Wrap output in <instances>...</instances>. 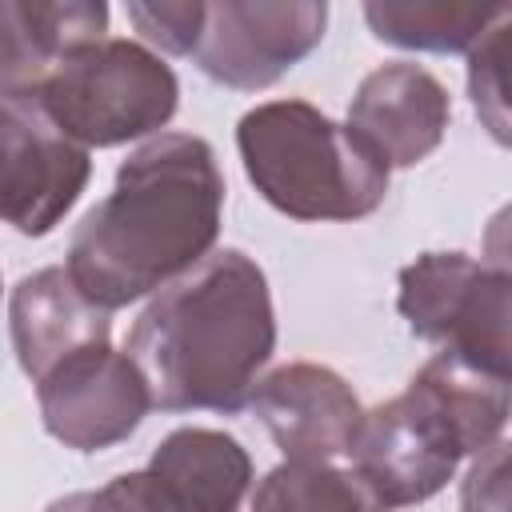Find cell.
<instances>
[{
	"mask_svg": "<svg viewBox=\"0 0 512 512\" xmlns=\"http://www.w3.org/2000/svg\"><path fill=\"white\" fill-rule=\"evenodd\" d=\"M224 176L192 132H156L120 168L68 240V276L100 308H124L192 272L216 244Z\"/></svg>",
	"mask_w": 512,
	"mask_h": 512,
	"instance_id": "1",
	"label": "cell"
},
{
	"mask_svg": "<svg viewBox=\"0 0 512 512\" xmlns=\"http://www.w3.org/2000/svg\"><path fill=\"white\" fill-rule=\"evenodd\" d=\"M124 352L140 368L152 408L240 412L276 352L264 268L240 248L208 252L148 300Z\"/></svg>",
	"mask_w": 512,
	"mask_h": 512,
	"instance_id": "2",
	"label": "cell"
},
{
	"mask_svg": "<svg viewBox=\"0 0 512 512\" xmlns=\"http://www.w3.org/2000/svg\"><path fill=\"white\" fill-rule=\"evenodd\" d=\"M236 148L252 188L284 216L364 220L388 196V168L308 100H268L240 116Z\"/></svg>",
	"mask_w": 512,
	"mask_h": 512,
	"instance_id": "3",
	"label": "cell"
},
{
	"mask_svg": "<svg viewBox=\"0 0 512 512\" xmlns=\"http://www.w3.org/2000/svg\"><path fill=\"white\" fill-rule=\"evenodd\" d=\"M36 104L80 148H116L156 136L176 116L180 80L148 44L108 36L64 56Z\"/></svg>",
	"mask_w": 512,
	"mask_h": 512,
	"instance_id": "4",
	"label": "cell"
},
{
	"mask_svg": "<svg viewBox=\"0 0 512 512\" xmlns=\"http://www.w3.org/2000/svg\"><path fill=\"white\" fill-rule=\"evenodd\" d=\"M396 308L412 336L440 344L488 372L512 360V276L468 252H424L396 276Z\"/></svg>",
	"mask_w": 512,
	"mask_h": 512,
	"instance_id": "5",
	"label": "cell"
},
{
	"mask_svg": "<svg viewBox=\"0 0 512 512\" xmlns=\"http://www.w3.org/2000/svg\"><path fill=\"white\" fill-rule=\"evenodd\" d=\"M348 456L384 508H404L432 500L456 476L464 448L432 392L408 380L404 392L360 416Z\"/></svg>",
	"mask_w": 512,
	"mask_h": 512,
	"instance_id": "6",
	"label": "cell"
},
{
	"mask_svg": "<svg viewBox=\"0 0 512 512\" xmlns=\"http://www.w3.org/2000/svg\"><path fill=\"white\" fill-rule=\"evenodd\" d=\"M324 24V0H216L204 4L192 60L208 80L256 92L296 68L324 40Z\"/></svg>",
	"mask_w": 512,
	"mask_h": 512,
	"instance_id": "7",
	"label": "cell"
},
{
	"mask_svg": "<svg viewBox=\"0 0 512 512\" xmlns=\"http://www.w3.org/2000/svg\"><path fill=\"white\" fill-rule=\"evenodd\" d=\"M88 148L68 140L36 100L0 104V224L48 236L88 188Z\"/></svg>",
	"mask_w": 512,
	"mask_h": 512,
	"instance_id": "8",
	"label": "cell"
},
{
	"mask_svg": "<svg viewBox=\"0 0 512 512\" xmlns=\"http://www.w3.org/2000/svg\"><path fill=\"white\" fill-rule=\"evenodd\" d=\"M40 420L72 452H104L128 440L148 416V384L128 352L112 344L84 348L36 380Z\"/></svg>",
	"mask_w": 512,
	"mask_h": 512,
	"instance_id": "9",
	"label": "cell"
},
{
	"mask_svg": "<svg viewBox=\"0 0 512 512\" xmlns=\"http://www.w3.org/2000/svg\"><path fill=\"white\" fill-rule=\"evenodd\" d=\"M248 408L268 428L284 460H336L348 456L360 428V396L352 384L324 364H284L256 380Z\"/></svg>",
	"mask_w": 512,
	"mask_h": 512,
	"instance_id": "10",
	"label": "cell"
},
{
	"mask_svg": "<svg viewBox=\"0 0 512 512\" xmlns=\"http://www.w3.org/2000/svg\"><path fill=\"white\" fill-rule=\"evenodd\" d=\"M448 120V88L412 60H392L368 72L348 104V132L384 168H412L428 160L440 148Z\"/></svg>",
	"mask_w": 512,
	"mask_h": 512,
	"instance_id": "11",
	"label": "cell"
},
{
	"mask_svg": "<svg viewBox=\"0 0 512 512\" xmlns=\"http://www.w3.org/2000/svg\"><path fill=\"white\" fill-rule=\"evenodd\" d=\"M8 328H12V348L24 368V376L36 384L44 380L56 364L84 348H100L112 336V312L92 304L68 268L52 264L32 276H24L12 288L8 300Z\"/></svg>",
	"mask_w": 512,
	"mask_h": 512,
	"instance_id": "12",
	"label": "cell"
},
{
	"mask_svg": "<svg viewBox=\"0 0 512 512\" xmlns=\"http://www.w3.org/2000/svg\"><path fill=\"white\" fill-rule=\"evenodd\" d=\"M108 40L100 0H0V104L36 100L52 68Z\"/></svg>",
	"mask_w": 512,
	"mask_h": 512,
	"instance_id": "13",
	"label": "cell"
},
{
	"mask_svg": "<svg viewBox=\"0 0 512 512\" xmlns=\"http://www.w3.org/2000/svg\"><path fill=\"white\" fill-rule=\"evenodd\" d=\"M180 512H240L252 484L248 448L216 428H176L148 460Z\"/></svg>",
	"mask_w": 512,
	"mask_h": 512,
	"instance_id": "14",
	"label": "cell"
},
{
	"mask_svg": "<svg viewBox=\"0 0 512 512\" xmlns=\"http://www.w3.org/2000/svg\"><path fill=\"white\" fill-rule=\"evenodd\" d=\"M420 388L432 392V400L448 412L464 456H480L496 440H504L508 424V376L488 372L456 352H436L424 360V368L412 376Z\"/></svg>",
	"mask_w": 512,
	"mask_h": 512,
	"instance_id": "15",
	"label": "cell"
},
{
	"mask_svg": "<svg viewBox=\"0 0 512 512\" xmlns=\"http://www.w3.org/2000/svg\"><path fill=\"white\" fill-rule=\"evenodd\" d=\"M508 4L484 0H368L364 20L376 40L412 52H468Z\"/></svg>",
	"mask_w": 512,
	"mask_h": 512,
	"instance_id": "16",
	"label": "cell"
},
{
	"mask_svg": "<svg viewBox=\"0 0 512 512\" xmlns=\"http://www.w3.org/2000/svg\"><path fill=\"white\" fill-rule=\"evenodd\" d=\"M252 512H388L372 488L328 460H284L252 496Z\"/></svg>",
	"mask_w": 512,
	"mask_h": 512,
	"instance_id": "17",
	"label": "cell"
},
{
	"mask_svg": "<svg viewBox=\"0 0 512 512\" xmlns=\"http://www.w3.org/2000/svg\"><path fill=\"white\" fill-rule=\"evenodd\" d=\"M508 32L512 12L468 48V96L496 144H508Z\"/></svg>",
	"mask_w": 512,
	"mask_h": 512,
	"instance_id": "18",
	"label": "cell"
},
{
	"mask_svg": "<svg viewBox=\"0 0 512 512\" xmlns=\"http://www.w3.org/2000/svg\"><path fill=\"white\" fill-rule=\"evenodd\" d=\"M44 512H180L168 488L148 472H120L104 488L92 492H68L52 500Z\"/></svg>",
	"mask_w": 512,
	"mask_h": 512,
	"instance_id": "19",
	"label": "cell"
},
{
	"mask_svg": "<svg viewBox=\"0 0 512 512\" xmlns=\"http://www.w3.org/2000/svg\"><path fill=\"white\" fill-rule=\"evenodd\" d=\"M132 28L156 44L160 52L172 56H192L196 36L204 28V0H184V4H128Z\"/></svg>",
	"mask_w": 512,
	"mask_h": 512,
	"instance_id": "20",
	"label": "cell"
},
{
	"mask_svg": "<svg viewBox=\"0 0 512 512\" xmlns=\"http://www.w3.org/2000/svg\"><path fill=\"white\" fill-rule=\"evenodd\" d=\"M460 512H508V444L504 440H496L472 460L460 484Z\"/></svg>",
	"mask_w": 512,
	"mask_h": 512,
	"instance_id": "21",
	"label": "cell"
}]
</instances>
